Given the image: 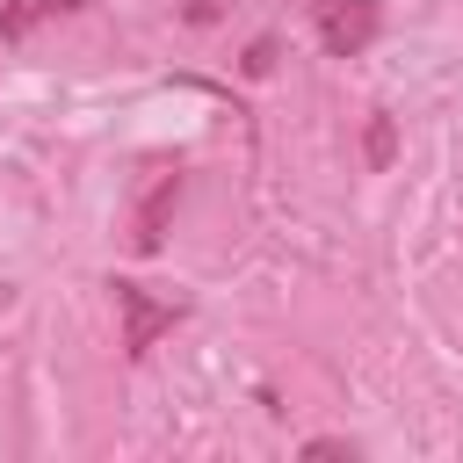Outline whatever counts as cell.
<instances>
[{
  "label": "cell",
  "mask_w": 463,
  "mask_h": 463,
  "mask_svg": "<svg viewBox=\"0 0 463 463\" xmlns=\"http://www.w3.org/2000/svg\"><path fill=\"white\" fill-rule=\"evenodd\" d=\"M311 14H318V43L333 58H362L376 43V29H383L376 0H311Z\"/></svg>",
  "instance_id": "obj_1"
},
{
  "label": "cell",
  "mask_w": 463,
  "mask_h": 463,
  "mask_svg": "<svg viewBox=\"0 0 463 463\" xmlns=\"http://www.w3.org/2000/svg\"><path fill=\"white\" fill-rule=\"evenodd\" d=\"M116 304H123V354H145L166 326H181V304H152L137 282H116Z\"/></svg>",
  "instance_id": "obj_2"
},
{
  "label": "cell",
  "mask_w": 463,
  "mask_h": 463,
  "mask_svg": "<svg viewBox=\"0 0 463 463\" xmlns=\"http://www.w3.org/2000/svg\"><path fill=\"white\" fill-rule=\"evenodd\" d=\"M80 0H7L0 7V43H22L36 22H51V14H72Z\"/></svg>",
  "instance_id": "obj_3"
},
{
  "label": "cell",
  "mask_w": 463,
  "mask_h": 463,
  "mask_svg": "<svg viewBox=\"0 0 463 463\" xmlns=\"http://www.w3.org/2000/svg\"><path fill=\"white\" fill-rule=\"evenodd\" d=\"M174 195H181V181H159V188H152V203L137 210V246H145V253H159V217H166V203H174Z\"/></svg>",
  "instance_id": "obj_4"
},
{
  "label": "cell",
  "mask_w": 463,
  "mask_h": 463,
  "mask_svg": "<svg viewBox=\"0 0 463 463\" xmlns=\"http://www.w3.org/2000/svg\"><path fill=\"white\" fill-rule=\"evenodd\" d=\"M391 145H398V137H391V116H376V123H369V159L383 166V159H391Z\"/></svg>",
  "instance_id": "obj_5"
}]
</instances>
